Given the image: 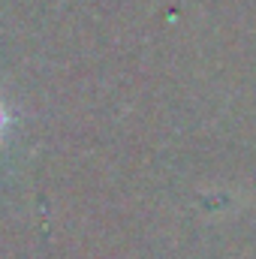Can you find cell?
I'll list each match as a JSON object with an SVG mask.
<instances>
[{
	"label": "cell",
	"instance_id": "1",
	"mask_svg": "<svg viewBox=\"0 0 256 259\" xmlns=\"http://www.w3.org/2000/svg\"><path fill=\"white\" fill-rule=\"evenodd\" d=\"M3 127H6V109H3V103H0V133H3Z\"/></svg>",
	"mask_w": 256,
	"mask_h": 259
}]
</instances>
